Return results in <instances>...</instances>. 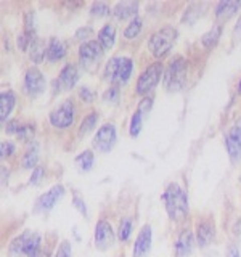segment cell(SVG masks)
Returning a JSON list of instances; mask_svg holds the SVG:
<instances>
[{"instance_id": "obj_26", "label": "cell", "mask_w": 241, "mask_h": 257, "mask_svg": "<svg viewBox=\"0 0 241 257\" xmlns=\"http://www.w3.org/2000/svg\"><path fill=\"white\" fill-rule=\"evenodd\" d=\"M132 68H134L132 58H129V56H123V63H120V66H119L116 82H127L129 77H131V74H132Z\"/></svg>"}, {"instance_id": "obj_9", "label": "cell", "mask_w": 241, "mask_h": 257, "mask_svg": "<svg viewBox=\"0 0 241 257\" xmlns=\"http://www.w3.org/2000/svg\"><path fill=\"white\" fill-rule=\"evenodd\" d=\"M45 84L47 80L44 74L40 72L37 68H29L26 71V76H24V90L31 96H39L45 90Z\"/></svg>"}, {"instance_id": "obj_43", "label": "cell", "mask_w": 241, "mask_h": 257, "mask_svg": "<svg viewBox=\"0 0 241 257\" xmlns=\"http://www.w3.org/2000/svg\"><path fill=\"white\" fill-rule=\"evenodd\" d=\"M235 36L241 40V15H239V18L236 21V26H235Z\"/></svg>"}, {"instance_id": "obj_7", "label": "cell", "mask_w": 241, "mask_h": 257, "mask_svg": "<svg viewBox=\"0 0 241 257\" xmlns=\"http://www.w3.org/2000/svg\"><path fill=\"white\" fill-rule=\"evenodd\" d=\"M116 137H117V132H116L114 124H109V122L103 124L93 137V148H96L101 153H108L114 147Z\"/></svg>"}, {"instance_id": "obj_44", "label": "cell", "mask_w": 241, "mask_h": 257, "mask_svg": "<svg viewBox=\"0 0 241 257\" xmlns=\"http://www.w3.org/2000/svg\"><path fill=\"white\" fill-rule=\"evenodd\" d=\"M238 90L241 92V79H239V82H238Z\"/></svg>"}, {"instance_id": "obj_39", "label": "cell", "mask_w": 241, "mask_h": 257, "mask_svg": "<svg viewBox=\"0 0 241 257\" xmlns=\"http://www.w3.org/2000/svg\"><path fill=\"white\" fill-rule=\"evenodd\" d=\"M20 127H21V124H20V120H10V122L7 124V128L5 131L8 132V134H18V131H20Z\"/></svg>"}, {"instance_id": "obj_22", "label": "cell", "mask_w": 241, "mask_h": 257, "mask_svg": "<svg viewBox=\"0 0 241 257\" xmlns=\"http://www.w3.org/2000/svg\"><path fill=\"white\" fill-rule=\"evenodd\" d=\"M116 40V28L112 24H104L98 31V42L103 48H111Z\"/></svg>"}, {"instance_id": "obj_5", "label": "cell", "mask_w": 241, "mask_h": 257, "mask_svg": "<svg viewBox=\"0 0 241 257\" xmlns=\"http://www.w3.org/2000/svg\"><path fill=\"white\" fill-rule=\"evenodd\" d=\"M163 74H164L163 63L156 61V63L150 64V66L140 74L139 80H137V93L147 95L148 92H151L153 88L159 84V80H161V77H163Z\"/></svg>"}, {"instance_id": "obj_14", "label": "cell", "mask_w": 241, "mask_h": 257, "mask_svg": "<svg viewBox=\"0 0 241 257\" xmlns=\"http://www.w3.org/2000/svg\"><path fill=\"white\" fill-rule=\"evenodd\" d=\"M79 80V68L74 63H68L64 66L58 76V85L63 88V90H71L72 87L76 85V82Z\"/></svg>"}, {"instance_id": "obj_34", "label": "cell", "mask_w": 241, "mask_h": 257, "mask_svg": "<svg viewBox=\"0 0 241 257\" xmlns=\"http://www.w3.org/2000/svg\"><path fill=\"white\" fill-rule=\"evenodd\" d=\"M72 255V247H71V243L69 241H63V243L58 246L56 249V252L53 257H71Z\"/></svg>"}, {"instance_id": "obj_11", "label": "cell", "mask_w": 241, "mask_h": 257, "mask_svg": "<svg viewBox=\"0 0 241 257\" xmlns=\"http://www.w3.org/2000/svg\"><path fill=\"white\" fill-rule=\"evenodd\" d=\"M225 147L231 161L241 159V120H238L225 135Z\"/></svg>"}, {"instance_id": "obj_30", "label": "cell", "mask_w": 241, "mask_h": 257, "mask_svg": "<svg viewBox=\"0 0 241 257\" xmlns=\"http://www.w3.org/2000/svg\"><path fill=\"white\" fill-rule=\"evenodd\" d=\"M132 233V219H129V217H124L123 220L119 223V228H117V238L120 241H127L129 236H131Z\"/></svg>"}, {"instance_id": "obj_6", "label": "cell", "mask_w": 241, "mask_h": 257, "mask_svg": "<svg viewBox=\"0 0 241 257\" xmlns=\"http://www.w3.org/2000/svg\"><path fill=\"white\" fill-rule=\"evenodd\" d=\"M74 114H76L74 104H72V101L66 100L50 112V122H52L53 127L66 128V127L72 125V122H74Z\"/></svg>"}, {"instance_id": "obj_27", "label": "cell", "mask_w": 241, "mask_h": 257, "mask_svg": "<svg viewBox=\"0 0 241 257\" xmlns=\"http://www.w3.org/2000/svg\"><path fill=\"white\" fill-rule=\"evenodd\" d=\"M143 28V20L140 16H135V18L131 20V23L127 24L126 29H124V37L126 39H134L140 34V31Z\"/></svg>"}, {"instance_id": "obj_3", "label": "cell", "mask_w": 241, "mask_h": 257, "mask_svg": "<svg viewBox=\"0 0 241 257\" xmlns=\"http://www.w3.org/2000/svg\"><path fill=\"white\" fill-rule=\"evenodd\" d=\"M175 39H177V29L172 26H164L150 36L148 48L153 55L161 58V56H164L167 52H171Z\"/></svg>"}, {"instance_id": "obj_33", "label": "cell", "mask_w": 241, "mask_h": 257, "mask_svg": "<svg viewBox=\"0 0 241 257\" xmlns=\"http://www.w3.org/2000/svg\"><path fill=\"white\" fill-rule=\"evenodd\" d=\"M37 151H29L24 155L23 158V167L24 169H32V167H37Z\"/></svg>"}, {"instance_id": "obj_25", "label": "cell", "mask_w": 241, "mask_h": 257, "mask_svg": "<svg viewBox=\"0 0 241 257\" xmlns=\"http://www.w3.org/2000/svg\"><path fill=\"white\" fill-rule=\"evenodd\" d=\"M120 63H123V56H112V58L106 63V66H104V79L111 80V82H116Z\"/></svg>"}, {"instance_id": "obj_2", "label": "cell", "mask_w": 241, "mask_h": 257, "mask_svg": "<svg viewBox=\"0 0 241 257\" xmlns=\"http://www.w3.org/2000/svg\"><path fill=\"white\" fill-rule=\"evenodd\" d=\"M187 72H188V63L183 56H175L169 63L167 69L164 71V87L166 90L177 92L187 82Z\"/></svg>"}, {"instance_id": "obj_20", "label": "cell", "mask_w": 241, "mask_h": 257, "mask_svg": "<svg viewBox=\"0 0 241 257\" xmlns=\"http://www.w3.org/2000/svg\"><path fill=\"white\" fill-rule=\"evenodd\" d=\"M137 10H139V4L137 2H132V0H123V2H117L114 7H112V15H114L117 20H126L129 16H134L135 18Z\"/></svg>"}, {"instance_id": "obj_8", "label": "cell", "mask_w": 241, "mask_h": 257, "mask_svg": "<svg viewBox=\"0 0 241 257\" xmlns=\"http://www.w3.org/2000/svg\"><path fill=\"white\" fill-rule=\"evenodd\" d=\"M116 241V235L112 231V227L109 225V222H106L104 219L96 222L95 227V246L100 251H106L109 249Z\"/></svg>"}, {"instance_id": "obj_15", "label": "cell", "mask_w": 241, "mask_h": 257, "mask_svg": "<svg viewBox=\"0 0 241 257\" xmlns=\"http://www.w3.org/2000/svg\"><path fill=\"white\" fill-rule=\"evenodd\" d=\"M151 247V227L150 225H143L139 236L135 239L134 244V257H145Z\"/></svg>"}, {"instance_id": "obj_16", "label": "cell", "mask_w": 241, "mask_h": 257, "mask_svg": "<svg viewBox=\"0 0 241 257\" xmlns=\"http://www.w3.org/2000/svg\"><path fill=\"white\" fill-rule=\"evenodd\" d=\"M193 246H195V236L190 230H183L180 233V236L177 238L175 243V251L179 257H188L193 251Z\"/></svg>"}, {"instance_id": "obj_37", "label": "cell", "mask_w": 241, "mask_h": 257, "mask_svg": "<svg viewBox=\"0 0 241 257\" xmlns=\"http://www.w3.org/2000/svg\"><path fill=\"white\" fill-rule=\"evenodd\" d=\"M72 204L76 206V209L80 212V214H84L87 215V207H85V203H84V199L80 198L79 195H74L72 196Z\"/></svg>"}, {"instance_id": "obj_19", "label": "cell", "mask_w": 241, "mask_h": 257, "mask_svg": "<svg viewBox=\"0 0 241 257\" xmlns=\"http://www.w3.org/2000/svg\"><path fill=\"white\" fill-rule=\"evenodd\" d=\"M214 235H215V228H214V223L212 222H201L196 225V239L199 246L206 247L211 241L214 239Z\"/></svg>"}, {"instance_id": "obj_17", "label": "cell", "mask_w": 241, "mask_h": 257, "mask_svg": "<svg viewBox=\"0 0 241 257\" xmlns=\"http://www.w3.org/2000/svg\"><path fill=\"white\" fill-rule=\"evenodd\" d=\"M68 52V45L64 40L61 39H56V37H52L50 42L47 45V60L48 61H58L61 60L64 55Z\"/></svg>"}, {"instance_id": "obj_24", "label": "cell", "mask_w": 241, "mask_h": 257, "mask_svg": "<svg viewBox=\"0 0 241 257\" xmlns=\"http://www.w3.org/2000/svg\"><path fill=\"white\" fill-rule=\"evenodd\" d=\"M45 55H47V45L44 42V39L36 37L31 42V47H29V56H31V60L34 61V63H39V61L44 60Z\"/></svg>"}, {"instance_id": "obj_31", "label": "cell", "mask_w": 241, "mask_h": 257, "mask_svg": "<svg viewBox=\"0 0 241 257\" xmlns=\"http://www.w3.org/2000/svg\"><path fill=\"white\" fill-rule=\"evenodd\" d=\"M92 16H106L109 13V7L104 2H93L90 7Z\"/></svg>"}, {"instance_id": "obj_42", "label": "cell", "mask_w": 241, "mask_h": 257, "mask_svg": "<svg viewBox=\"0 0 241 257\" xmlns=\"http://www.w3.org/2000/svg\"><path fill=\"white\" fill-rule=\"evenodd\" d=\"M227 257H239V251H238V247L236 246H228L227 249Z\"/></svg>"}, {"instance_id": "obj_13", "label": "cell", "mask_w": 241, "mask_h": 257, "mask_svg": "<svg viewBox=\"0 0 241 257\" xmlns=\"http://www.w3.org/2000/svg\"><path fill=\"white\" fill-rule=\"evenodd\" d=\"M151 106H153L151 96H143V98L140 100V103H139V106H137V111L134 112L132 119H131V135L132 137H137L140 134L142 125H143V119L150 112Z\"/></svg>"}, {"instance_id": "obj_32", "label": "cell", "mask_w": 241, "mask_h": 257, "mask_svg": "<svg viewBox=\"0 0 241 257\" xmlns=\"http://www.w3.org/2000/svg\"><path fill=\"white\" fill-rule=\"evenodd\" d=\"M20 137V140H23V142H29V140H32V137H34V125H29V124H26V125H21L20 127V131H18V134H16Z\"/></svg>"}, {"instance_id": "obj_1", "label": "cell", "mask_w": 241, "mask_h": 257, "mask_svg": "<svg viewBox=\"0 0 241 257\" xmlns=\"http://www.w3.org/2000/svg\"><path fill=\"white\" fill-rule=\"evenodd\" d=\"M166 211L172 220H182L188 214V196L179 183H169L163 195Z\"/></svg>"}, {"instance_id": "obj_29", "label": "cell", "mask_w": 241, "mask_h": 257, "mask_svg": "<svg viewBox=\"0 0 241 257\" xmlns=\"http://www.w3.org/2000/svg\"><path fill=\"white\" fill-rule=\"evenodd\" d=\"M93 153L90 150H85L76 158V164L80 167V171H90V167L93 166Z\"/></svg>"}, {"instance_id": "obj_40", "label": "cell", "mask_w": 241, "mask_h": 257, "mask_svg": "<svg viewBox=\"0 0 241 257\" xmlns=\"http://www.w3.org/2000/svg\"><path fill=\"white\" fill-rule=\"evenodd\" d=\"M79 95H80V98H84L85 101H92L93 100V93L90 92V88H87V87H80Z\"/></svg>"}, {"instance_id": "obj_12", "label": "cell", "mask_w": 241, "mask_h": 257, "mask_svg": "<svg viewBox=\"0 0 241 257\" xmlns=\"http://www.w3.org/2000/svg\"><path fill=\"white\" fill-rule=\"evenodd\" d=\"M64 193V187L63 185H55L47 193L40 195L36 201V206H34V212H48L50 209H53V206L56 204Z\"/></svg>"}, {"instance_id": "obj_23", "label": "cell", "mask_w": 241, "mask_h": 257, "mask_svg": "<svg viewBox=\"0 0 241 257\" xmlns=\"http://www.w3.org/2000/svg\"><path fill=\"white\" fill-rule=\"evenodd\" d=\"M15 103H16V98H15V93L12 90L2 92V95H0V117H2L4 122L8 117V114L12 112Z\"/></svg>"}, {"instance_id": "obj_4", "label": "cell", "mask_w": 241, "mask_h": 257, "mask_svg": "<svg viewBox=\"0 0 241 257\" xmlns=\"http://www.w3.org/2000/svg\"><path fill=\"white\" fill-rule=\"evenodd\" d=\"M103 56V47L98 40H87L79 47V60L82 68L93 72L98 68V63Z\"/></svg>"}, {"instance_id": "obj_18", "label": "cell", "mask_w": 241, "mask_h": 257, "mask_svg": "<svg viewBox=\"0 0 241 257\" xmlns=\"http://www.w3.org/2000/svg\"><path fill=\"white\" fill-rule=\"evenodd\" d=\"M241 7V2L238 0H222L215 5V16L217 20H225L227 21L228 18H231L233 15H235Z\"/></svg>"}, {"instance_id": "obj_35", "label": "cell", "mask_w": 241, "mask_h": 257, "mask_svg": "<svg viewBox=\"0 0 241 257\" xmlns=\"http://www.w3.org/2000/svg\"><path fill=\"white\" fill-rule=\"evenodd\" d=\"M44 175H45V169L42 166H37L32 169V174H31V179H29V183L31 185H37L40 180L44 179Z\"/></svg>"}, {"instance_id": "obj_10", "label": "cell", "mask_w": 241, "mask_h": 257, "mask_svg": "<svg viewBox=\"0 0 241 257\" xmlns=\"http://www.w3.org/2000/svg\"><path fill=\"white\" fill-rule=\"evenodd\" d=\"M23 241V254L28 257H44V244H42V236L36 231L28 230L24 235H21Z\"/></svg>"}, {"instance_id": "obj_28", "label": "cell", "mask_w": 241, "mask_h": 257, "mask_svg": "<svg viewBox=\"0 0 241 257\" xmlns=\"http://www.w3.org/2000/svg\"><path fill=\"white\" fill-rule=\"evenodd\" d=\"M96 120H98V112H90V114H87L82 120V124L79 127V135L84 137L87 135L88 132H92V128L96 125Z\"/></svg>"}, {"instance_id": "obj_21", "label": "cell", "mask_w": 241, "mask_h": 257, "mask_svg": "<svg viewBox=\"0 0 241 257\" xmlns=\"http://www.w3.org/2000/svg\"><path fill=\"white\" fill-rule=\"evenodd\" d=\"M220 34H222V26L220 24H215V26H212L201 36V44H203V47L207 48V50H211V48H214L217 42H219Z\"/></svg>"}, {"instance_id": "obj_41", "label": "cell", "mask_w": 241, "mask_h": 257, "mask_svg": "<svg viewBox=\"0 0 241 257\" xmlns=\"http://www.w3.org/2000/svg\"><path fill=\"white\" fill-rule=\"evenodd\" d=\"M92 34V28H88V26H85V28H80V29H77V32H76V37L77 39H87L88 36Z\"/></svg>"}, {"instance_id": "obj_36", "label": "cell", "mask_w": 241, "mask_h": 257, "mask_svg": "<svg viewBox=\"0 0 241 257\" xmlns=\"http://www.w3.org/2000/svg\"><path fill=\"white\" fill-rule=\"evenodd\" d=\"M0 153H2V158L13 155V153H15V145L12 142H2V143H0Z\"/></svg>"}, {"instance_id": "obj_38", "label": "cell", "mask_w": 241, "mask_h": 257, "mask_svg": "<svg viewBox=\"0 0 241 257\" xmlns=\"http://www.w3.org/2000/svg\"><path fill=\"white\" fill-rule=\"evenodd\" d=\"M117 93H119V92H117V87L112 85V87H109L108 90L103 93V100H106V101H108V100H109V101H114V100L117 98Z\"/></svg>"}]
</instances>
